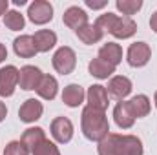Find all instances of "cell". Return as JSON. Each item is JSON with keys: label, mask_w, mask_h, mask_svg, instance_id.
I'll return each instance as SVG.
<instances>
[{"label": "cell", "mask_w": 157, "mask_h": 155, "mask_svg": "<svg viewBox=\"0 0 157 155\" xmlns=\"http://www.w3.org/2000/svg\"><path fill=\"white\" fill-rule=\"evenodd\" d=\"M99 155H143L144 146L137 135H122V133H108L101 142H97Z\"/></svg>", "instance_id": "6da1fadb"}, {"label": "cell", "mask_w": 157, "mask_h": 155, "mask_svg": "<svg viewBox=\"0 0 157 155\" xmlns=\"http://www.w3.org/2000/svg\"><path fill=\"white\" fill-rule=\"evenodd\" d=\"M80 128L88 141L101 142L110 133V122H108L106 112L95 110L86 104L82 108V115H80Z\"/></svg>", "instance_id": "7a4b0ae2"}, {"label": "cell", "mask_w": 157, "mask_h": 155, "mask_svg": "<svg viewBox=\"0 0 157 155\" xmlns=\"http://www.w3.org/2000/svg\"><path fill=\"white\" fill-rule=\"evenodd\" d=\"M51 64H53V68H55L57 73L70 75L77 68V55H75V51L70 46H60L55 51V55L51 59Z\"/></svg>", "instance_id": "3957f363"}, {"label": "cell", "mask_w": 157, "mask_h": 155, "mask_svg": "<svg viewBox=\"0 0 157 155\" xmlns=\"http://www.w3.org/2000/svg\"><path fill=\"white\" fill-rule=\"evenodd\" d=\"M152 59V47L146 42H133L126 51V62L132 68H144Z\"/></svg>", "instance_id": "277c9868"}, {"label": "cell", "mask_w": 157, "mask_h": 155, "mask_svg": "<svg viewBox=\"0 0 157 155\" xmlns=\"http://www.w3.org/2000/svg\"><path fill=\"white\" fill-rule=\"evenodd\" d=\"M28 18L37 24V26H44L48 22L53 20V6L48 0H35L28 6Z\"/></svg>", "instance_id": "5b68a950"}, {"label": "cell", "mask_w": 157, "mask_h": 155, "mask_svg": "<svg viewBox=\"0 0 157 155\" xmlns=\"http://www.w3.org/2000/svg\"><path fill=\"white\" fill-rule=\"evenodd\" d=\"M18 73L20 70L13 64L0 68V97L2 99L15 95V89L18 86Z\"/></svg>", "instance_id": "8992f818"}, {"label": "cell", "mask_w": 157, "mask_h": 155, "mask_svg": "<svg viewBox=\"0 0 157 155\" xmlns=\"http://www.w3.org/2000/svg\"><path fill=\"white\" fill-rule=\"evenodd\" d=\"M49 131L59 144H68L73 139V122L68 117H55L49 124Z\"/></svg>", "instance_id": "52a82bcc"}, {"label": "cell", "mask_w": 157, "mask_h": 155, "mask_svg": "<svg viewBox=\"0 0 157 155\" xmlns=\"http://www.w3.org/2000/svg\"><path fill=\"white\" fill-rule=\"evenodd\" d=\"M86 100H88V106H91L95 110H101V112H106L108 104H110V95H108L106 86H102V84L90 86L88 91H86Z\"/></svg>", "instance_id": "ba28073f"}, {"label": "cell", "mask_w": 157, "mask_h": 155, "mask_svg": "<svg viewBox=\"0 0 157 155\" xmlns=\"http://www.w3.org/2000/svg\"><path fill=\"white\" fill-rule=\"evenodd\" d=\"M108 33L113 35L115 39H121V40L132 39V37L137 33V24H135L133 18H130V17H121V15H117Z\"/></svg>", "instance_id": "9c48e42d"}, {"label": "cell", "mask_w": 157, "mask_h": 155, "mask_svg": "<svg viewBox=\"0 0 157 155\" xmlns=\"http://www.w3.org/2000/svg\"><path fill=\"white\" fill-rule=\"evenodd\" d=\"M106 89H108V95L115 97L117 100H124V99L132 93L133 86H132V80L128 77H124V75H115V77H112L108 80Z\"/></svg>", "instance_id": "30bf717a"}, {"label": "cell", "mask_w": 157, "mask_h": 155, "mask_svg": "<svg viewBox=\"0 0 157 155\" xmlns=\"http://www.w3.org/2000/svg\"><path fill=\"white\" fill-rule=\"evenodd\" d=\"M42 75L44 73L40 71V68H37V66H29L28 64V66L20 68V73H18V86H20V89H26V91L37 89Z\"/></svg>", "instance_id": "8fae6325"}, {"label": "cell", "mask_w": 157, "mask_h": 155, "mask_svg": "<svg viewBox=\"0 0 157 155\" xmlns=\"http://www.w3.org/2000/svg\"><path fill=\"white\" fill-rule=\"evenodd\" d=\"M113 120L121 130H130L133 124H135V115L130 108V102L128 100H119L113 108Z\"/></svg>", "instance_id": "7c38bea8"}, {"label": "cell", "mask_w": 157, "mask_h": 155, "mask_svg": "<svg viewBox=\"0 0 157 155\" xmlns=\"http://www.w3.org/2000/svg\"><path fill=\"white\" fill-rule=\"evenodd\" d=\"M62 22H64L70 29H73V31H78L80 28H84L86 24H90L88 13H86L82 7H78V6H70V7L64 11Z\"/></svg>", "instance_id": "4fadbf2b"}, {"label": "cell", "mask_w": 157, "mask_h": 155, "mask_svg": "<svg viewBox=\"0 0 157 155\" xmlns=\"http://www.w3.org/2000/svg\"><path fill=\"white\" fill-rule=\"evenodd\" d=\"M42 113H44V106H42V102H40L39 99H28V100H24V104L18 110L20 120L26 122V124H33L35 120H39L40 117H42Z\"/></svg>", "instance_id": "5bb4252c"}, {"label": "cell", "mask_w": 157, "mask_h": 155, "mask_svg": "<svg viewBox=\"0 0 157 155\" xmlns=\"http://www.w3.org/2000/svg\"><path fill=\"white\" fill-rule=\"evenodd\" d=\"M86 100V91L80 84H68L62 89V102L68 108H78Z\"/></svg>", "instance_id": "9a60e30c"}, {"label": "cell", "mask_w": 157, "mask_h": 155, "mask_svg": "<svg viewBox=\"0 0 157 155\" xmlns=\"http://www.w3.org/2000/svg\"><path fill=\"white\" fill-rule=\"evenodd\" d=\"M31 37H33V42H35L37 53H48L49 49H53L57 46V33L51 31V29H39Z\"/></svg>", "instance_id": "2e32d148"}, {"label": "cell", "mask_w": 157, "mask_h": 155, "mask_svg": "<svg viewBox=\"0 0 157 155\" xmlns=\"http://www.w3.org/2000/svg\"><path fill=\"white\" fill-rule=\"evenodd\" d=\"M13 51L20 59H33L37 55L33 37L31 35H20V37H17V39L13 40Z\"/></svg>", "instance_id": "e0dca14e"}, {"label": "cell", "mask_w": 157, "mask_h": 155, "mask_svg": "<svg viewBox=\"0 0 157 155\" xmlns=\"http://www.w3.org/2000/svg\"><path fill=\"white\" fill-rule=\"evenodd\" d=\"M88 73L91 75V77L99 78V80H106V78H112L113 77V73H115V66H112V64H108L106 60H102V59H91L90 60V64H88Z\"/></svg>", "instance_id": "ac0fdd59"}, {"label": "cell", "mask_w": 157, "mask_h": 155, "mask_svg": "<svg viewBox=\"0 0 157 155\" xmlns=\"http://www.w3.org/2000/svg\"><path fill=\"white\" fill-rule=\"evenodd\" d=\"M37 95L44 100H53L59 93V82L53 75H42L39 86H37Z\"/></svg>", "instance_id": "d6986e66"}, {"label": "cell", "mask_w": 157, "mask_h": 155, "mask_svg": "<svg viewBox=\"0 0 157 155\" xmlns=\"http://www.w3.org/2000/svg\"><path fill=\"white\" fill-rule=\"evenodd\" d=\"M99 59L106 60L108 64L115 66L117 68L119 64L122 62V47L119 46L117 42H108V44H102L101 49H99Z\"/></svg>", "instance_id": "ffe728a7"}, {"label": "cell", "mask_w": 157, "mask_h": 155, "mask_svg": "<svg viewBox=\"0 0 157 155\" xmlns=\"http://www.w3.org/2000/svg\"><path fill=\"white\" fill-rule=\"evenodd\" d=\"M75 35L86 46H93V44H97V42H101V40L104 39V33L95 24H86L84 28H80L78 31H75Z\"/></svg>", "instance_id": "44dd1931"}, {"label": "cell", "mask_w": 157, "mask_h": 155, "mask_svg": "<svg viewBox=\"0 0 157 155\" xmlns=\"http://www.w3.org/2000/svg\"><path fill=\"white\" fill-rule=\"evenodd\" d=\"M44 139H48V137H46V131H44L42 128H39V126H33V128H28V130L22 133L20 142H22V144L29 150V153H31L33 148L39 146Z\"/></svg>", "instance_id": "7402d4cb"}, {"label": "cell", "mask_w": 157, "mask_h": 155, "mask_svg": "<svg viewBox=\"0 0 157 155\" xmlns=\"http://www.w3.org/2000/svg\"><path fill=\"white\" fill-rule=\"evenodd\" d=\"M130 108H132V112H133V115L135 119H143V117H146L150 113V110H152V102H150V99L146 97V95H135V97H132L130 100Z\"/></svg>", "instance_id": "603a6c76"}, {"label": "cell", "mask_w": 157, "mask_h": 155, "mask_svg": "<svg viewBox=\"0 0 157 155\" xmlns=\"http://www.w3.org/2000/svg\"><path fill=\"white\" fill-rule=\"evenodd\" d=\"M4 26H6L7 29H11V31H20V29H24V26H26V18H24V15H22L20 11L9 9V11L4 15Z\"/></svg>", "instance_id": "cb8c5ba5"}, {"label": "cell", "mask_w": 157, "mask_h": 155, "mask_svg": "<svg viewBox=\"0 0 157 155\" xmlns=\"http://www.w3.org/2000/svg\"><path fill=\"white\" fill-rule=\"evenodd\" d=\"M115 7H117L119 13H122V17L132 18V15H135L143 7V0H117Z\"/></svg>", "instance_id": "d4e9b609"}, {"label": "cell", "mask_w": 157, "mask_h": 155, "mask_svg": "<svg viewBox=\"0 0 157 155\" xmlns=\"http://www.w3.org/2000/svg\"><path fill=\"white\" fill-rule=\"evenodd\" d=\"M31 155H62V153H60L59 146H57L53 141H49V139H44L39 146H35V148H33Z\"/></svg>", "instance_id": "484cf974"}, {"label": "cell", "mask_w": 157, "mask_h": 155, "mask_svg": "<svg viewBox=\"0 0 157 155\" xmlns=\"http://www.w3.org/2000/svg\"><path fill=\"white\" fill-rule=\"evenodd\" d=\"M4 155H29V150L20 142V141H11L6 144Z\"/></svg>", "instance_id": "4316f807"}, {"label": "cell", "mask_w": 157, "mask_h": 155, "mask_svg": "<svg viewBox=\"0 0 157 155\" xmlns=\"http://www.w3.org/2000/svg\"><path fill=\"white\" fill-rule=\"evenodd\" d=\"M84 4L90 9H104L108 6V0H84Z\"/></svg>", "instance_id": "83f0119b"}, {"label": "cell", "mask_w": 157, "mask_h": 155, "mask_svg": "<svg viewBox=\"0 0 157 155\" xmlns=\"http://www.w3.org/2000/svg\"><path fill=\"white\" fill-rule=\"evenodd\" d=\"M9 11V2L7 0H0V17H4Z\"/></svg>", "instance_id": "f1b7e54d"}, {"label": "cell", "mask_w": 157, "mask_h": 155, "mask_svg": "<svg viewBox=\"0 0 157 155\" xmlns=\"http://www.w3.org/2000/svg\"><path fill=\"white\" fill-rule=\"evenodd\" d=\"M150 28H152V31L157 33V11H154L152 17H150Z\"/></svg>", "instance_id": "f546056e"}, {"label": "cell", "mask_w": 157, "mask_h": 155, "mask_svg": "<svg viewBox=\"0 0 157 155\" xmlns=\"http://www.w3.org/2000/svg\"><path fill=\"white\" fill-rule=\"evenodd\" d=\"M6 59H7V49H6V46L0 42V64H2Z\"/></svg>", "instance_id": "4dcf8cb0"}, {"label": "cell", "mask_w": 157, "mask_h": 155, "mask_svg": "<svg viewBox=\"0 0 157 155\" xmlns=\"http://www.w3.org/2000/svg\"><path fill=\"white\" fill-rule=\"evenodd\" d=\"M6 117H7V108H6V104L0 100V122H2Z\"/></svg>", "instance_id": "1f68e13d"}, {"label": "cell", "mask_w": 157, "mask_h": 155, "mask_svg": "<svg viewBox=\"0 0 157 155\" xmlns=\"http://www.w3.org/2000/svg\"><path fill=\"white\" fill-rule=\"evenodd\" d=\"M26 4V0H15V6H24Z\"/></svg>", "instance_id": "d6a6232c"}, {"label": "cell", "mask_w": 157, "mask_h": 155, "mask_svg": "<svg viewBox=\"0 0 157 155\" xmlns=\"http://www.w3.org/2000/svg\"><path fill=\"white\" fill-rule=\"evenodd\" d=\"M154 104H155V108H157V91H155V95H154Z\"/></svg>", "instance_id": "836d02e7"}]
</instances>
